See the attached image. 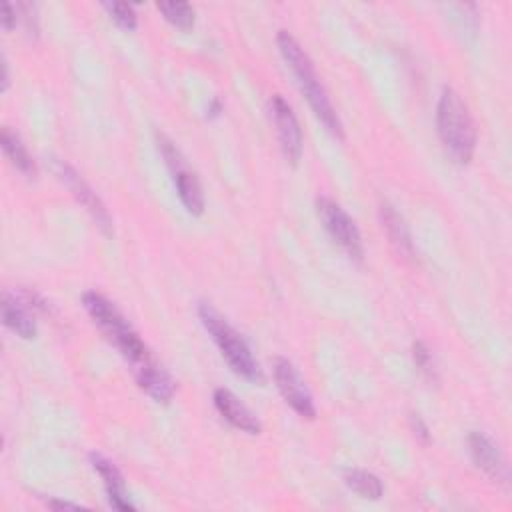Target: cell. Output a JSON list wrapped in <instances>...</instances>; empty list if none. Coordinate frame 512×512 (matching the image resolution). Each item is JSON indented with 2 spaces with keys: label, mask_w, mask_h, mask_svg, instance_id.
I'll return each mask as SVG.
<instances>
[{
  "label": "cell",
  "mask_w": 512,
  "mask_h": 512,
  "mask_svg": "<svg viewBox=\"0 0 512 512\" xmlns=\"http://www.w3.org/2000/svg\"><path fill=\"white\" fill-rule=\"evenodd\" d=\"M276 44H278V50H280L284 62L292 70L296 84H298L300 92L304 94L308 106L312 108L314 116L322 122V126L326 128V132L332 138L344 140L342 122L328 98V92L324 90V86L316 74V68H314L310 56L304 52V48L298 44V40L286 30H280L276 34Z\"/></svg>",
  "instance_id": "cell-1"
},
{
  "label": "cell",
  "mask_w": 512,
  "mask_h": 512,
  "mask_svg": "<svg viewBox=\"0 0 512 512\" xmlns=\"http://www.w3.org/2000/svg\"><path fill=\"white\" fill-rule=\"evenodd\" d=\"M82 304L92 318V322L100 328L104 338L122 354V358L130 364L132 374L146 368L154 362L148 346L140 338V334L132 328L126 316L110 302L104 294L96 290H86L82 294Z\"/></svg>",
  "instance_id": "cell-2"
},
{
  "label": "cell",
  "mask_w": 512,
  "mask_h": 512,
  "mask_svg": "<svg viewBox=\"0 0 512 512\" xmlns=\"http://www.w3.org/2000/svg\"><path fill=\"white\" fill-rule=\"evenodd\" d=\"M436 128L440 142L456 164H468L476 150V128L460 94L444 86L436 106Z\"/></svg>",
  "instance_id": "cell-3"
},
{
  "label": "cell",
  "mask_w": 512,
  "mask_h": 512,
  "mask_svg": "<svg viewBox=\"0 0 512 512\" xmlns=\"http://www.w3.org/2000/svg\"><path fill=\"white\" fill-rule=\"evenodd\" d=\"M198 318L204 330L210 334V338L218 346L228 366L232 368V372L252 384H262L264 372L258 360L254 358L246 340L228 324V320L208 302L198 304Z\"/></svg>",
  "instance_id": "cell-4"
},
{
  "label": "cell",
  "mask_w": 512,
  "mask_h": 512,
  "mask_svg": "<svg viewBox=\"0 0 512 512\" xmlns=\"http://www.w3.org/2000/svg\"><path fill=\"white\" fill-rule=\"evenodd\" d=\"M156 142H158V150L172 174V180L178 190V198H180L182 206L192 216H200L204 212V192H202L196 172L190 170L186 158L182 156V152L176 148V144L170 138H166L164 134H156Z\"/></svg>",
  "instance_id": "cell-5"
},
{
  "label": "cell",
  "mask_w": 512,
  "mask_h": 512,
  "mask_svg": "<svg viewBox=\"0 0 512 512\" xmlns=\"http://www.w3.org/2000/svg\"><path fill=\"white\" fill-rule=\"evenodd\" d=\"M316 214L328 232V236L346 252V256L354 262L364 260V244L356 222L350 214L332 198L318 196L316 198Z\"/></svg>",
  "instance_id": "cell-6"
},
{
  "label": "cell",
  "mask_w": 512,
  "mask_h": 512,
  "mask_svg": "<svg viewBox=\"0 0 512 512\" xmlns=\"http://www.w3.org/2000/svg\"><path fill=\"white\" fill-rule=\"evenodd\" d=\"M52 172L70 190V194L76 198V202L82 204V208L90 214V218L94 220L98 230L104 236H112L114 234L112 216H110L106 204L100 200V196L92 190V186L64 160L52 158Z\"/></svg>",
  "instance_id": "cell-7"
},
{
  "label": "cell",
  "mask_w": 512,
  "mask_h": 512,
  "mask_svg": "<svg viewBox=\"0 0 512 512\" xmlns=\"http://www.w3.org/2000/svg\"><path fill=\"white\" fill-rule=\"evenodd\" d=\"M2 322L4 326L14 332L22 340H32L38 334L36 320H34V310H46L44 300L30 290L22 292H2Z\"/></svg>",
  "instance_id": "cell-8"
},
{
  "label": "cell",
  "mask_w": 512,
  "mask_h": 512,
  "mask_svg": "<svg viewBox=\"0 0 512 512\" xmlns=\"http://www.w3.org/2000/svg\"><path fill=\"white\" fill-rule=\"evenodd\" d=\"M274 382H276V388L282 394L284 402L298 416L308 418V420L316 418V406H314L312 394L306 388V382L302 380L296 366L284 356H278L274 360Z\"/></svg>",
  "instance_id": "cell-9"
},
{
  "label": "cell",
  "mask_w": 512,
  "mask_h": 512,
  "mask_svg": "<svg viewBox=\"0 0 512 512\" xmlns=\"http://www.w3.org/2000/svg\"><path fill=\"white\" fill-rule=\"evenodd\" d=\"M270 116H272L278 144H280L284 158L292 166H296L302 158L304 136H302V128H300V122H298L292 106L280 94H274L270 98Z\"/></svg>",
  "instance_id": "cell-10"
},
{
  "label": "cell",
  "mask_w": 512,
  "mask_h": 512,
  "mask_svg": "<svg viewBox=\"0 0 512 512\" xmlns=\"http://www.w3.org/2000/svg\"><path fill=\"white\" fill-rule=\"evenodd\" d=\"M468 450L474 460V464L494 482L498 484H508L510 480V470L506 464L504 454L500 452L498 444L486 436L484 432H470L468 434Z\"/></svg>",
  "instance_id": "cell-11"
},
{
  "label": "cell",
  "mask_w": 512,
  "mask_h": 512,
  "mask_svg": "<svg viewBox=\"0 0 512 512\" xmlns=\"http://www.w3.org/2000/svg\"><path fill=\"white\" fill-rule=\"evenodd\" d=\"M214 406L220 412V416L234 426L240 432L246 434H260L262 432V424L260 420L250 412V408L228 388H216L214 390Z\"/></svg>",
  "instance_id": "cell-12"
},
{
  "label": "cell",
  "mask_w": 512,
  "mask_h": 512,
  "mask_svg": "<svg viewBox=\"0 0 512 512\" xmlns=\"http://www.w3.org/2000/svg\"><path fill=\"white\" fill-rule=\"evenodd\" d=\"M88 460L92 468L98 472V476L102 478L110 506L116 510H134L136 506L130 502V496L126 494V482L118 466L100 452H90Z\"/></svg>",
  "instance_id": "cell-13"
},
{
  "label": "cell",
  "mask_w": 512,
  "mask_h": 512,
  "mask_svg": "<svg viewBox=\"0 0 512 512\" xmlns=\"http://www.w3.org/2000/svg\"><path fill=\"white\" fill-rule=\"evenodd\" d=\"M378 212H380V222H382L394 250L404 260L414 262L416 260V248H414V242H412L410 228H408L406 220L402 218V214H398V210L390 202H382Z\"/></svg>",
  "instance_id": "cell-14"
},
{
  "label": "cell",
  "mask_w": 512,
  "mask_h": 512,
  "mask_svg": "<svg viewBox=\"0 0 512 512\" xmlns=\"http://www.w3.org/2000/svg\"><path fill=\"white\" fill-rule=\"evenodd\" d=\"M136 384L158 404H168L176 392V384L170 374L154 360L146 368L134 374Z\"/></svg>",
  "instance_id": "cell-15"
},
{
  "label": "cell",
  "mask_w": 512,
  "mask_h": 512,
  "mask_svg": "<svg viewBox=\"0 0 512 512\" xmlns=\"http://www.w3.org/2000/svg\"><path fill=\"white\" fill-rule=\"evenodd\" d=\"M0 146H2V152L8 158V162L20 174H24L26 178H34L36 176L38 170H36L34 158L30 156V152H28L26 144L22 142V138L10 126L2 128V132H0Z\"/></svg>",
  "instance_id": "cell-16"
},
{
  "label": "cell",
  "mask_w": 512,
  "mask_h": 512,
  "mask_svg": "<svg viewBox=\"0 0 512 512\" xmlns=\"http://www.w3.org/2000/svg\"><path fill=\"white\" fill-rule=\"evenodd\" d=\"M344 484L358 494L360 498L366 500H380V496L384 494V486L380 482V478L368 470L362 468H348L344 470Z\"/></svg>",
  "instance_id": "cell-17"
},
{
  "label": "cell",
  "mask_w": 512,
  "mask_h": 512,
  "mask_svg": "<svg viewBox=\"0 0 512 512\" xmlns=\"http://www.w3.org/2000/svg\"><path fill=\"white\" fill-rule=\"evenodd\" d=\"M158 12L164 16L166 22H170L174 28L190 30L194 26V8L186 2H158Z\"/></svg>",
  "instance_id": "cell-18"
},
{
  "label": "cell",
  "mask_w": 512,
  "mask_h": 512,
  "mask_svg": "<svg viewBox=\"0 0 512 512\" xmlns=\"http://www.w3.org/2000/svg\"><path fill=\"white\" fill-rule=\"evenodd\" d=\"M102 8L110 14V18L124 30H136L138 16L132 4L128 2H102Z\"/></svg>",
  "instance_id": "cell-19"
},
{
  "label": "cell",
  "mask_w": 512,
  "mask_h": 512,
  "mask_svg": "<svg viewBox=\"0 0 512 512\" xmlns=\"http://www.w3.org/2000/svg\"><path fill=\"white\" fill-rule=\"evenodd\" d=\"M412 360L414 364L418 366V370L430 378V380H436V366H434V358H432V352L430 348L422 342V340H416L412 344Z\"/></svg>",
  "instance_id": "cell-20"
},
{
  "label": "cell",
  "mask_w": 512,
  "mask_h": 512,
  "mask_svg": "<svg viewBox=\"0 0 512 512\" xmlns=\"http://www.w3.org/2000/svg\"><path fill=\"white\" fill-rule=\"evenodd\" d=\"M0 22H2V28L6 32L14 30L16 24H18V10H16V4H10V2H2V14H0Z\"/></svg>",
  "instance_id": "cell-21"
},
{
  "label": "cell",
  "mask_w": 512,
  "mask_h": 512,
  "mask_svg": "<svg viewBox=\"0 0 512 512\" xmlns=\"http://www.w3.org/2000/svg\"><path fill=\"white\" fill-rule=\"evenodd\" d=\"M410 428L414 432V436L420 440V442H428L430 440V432H428V426L424 424V420L418 416V414H410Z\"/></svg>",
  "instance_id": "cell-22"
},
{
  "label": "cell",
  "mask_w": 512,
  "mask_h": 512,
  "mask_svg": "<svg viewBox=\"0 0 512 512\" xmlns=\"http://www.w3.org/2000/svg\"><path fill=\"white\" fill-rule=\"evenodd\" d=\"M46 506H48V508H56V510H64V508H68V510H78V508H80V504L62 502V500H56V498H48V500H46Z\"/></svg>",
  "instance_id": "cell-23"
},
{
  "label": "cell",
  "mask_w": 512,
  "mask_h": 512,
  "mask_svg": "<svg viewBox=\"0 0 512 512\" xmlns=\"http://www.w3.org/2000/svg\"><path fill=\"white\" fill-rule=\"evenodd\" d=\"M220 112H222V102L218 98H212L210 106H208V112H206V118H216V116H220Z\"/></svg>",
  "instance_id": "cell-24"
},
{
  "label": "cell",
  "mask_w": 512,
  "mask_h": 512,
  "mask_svg": "<svg viewBox=\"0 0 512 512\" xmlns=\"http://www.w3.org/2000/svg\"><path fill=\"white\" fill-rule=\"evenodd\" d=\"M10 76H8V62H6V56L2 54V92H6L8 90V80Z\"/></svg>",
  "instance_id": "cell-25"
}]
</instances>
